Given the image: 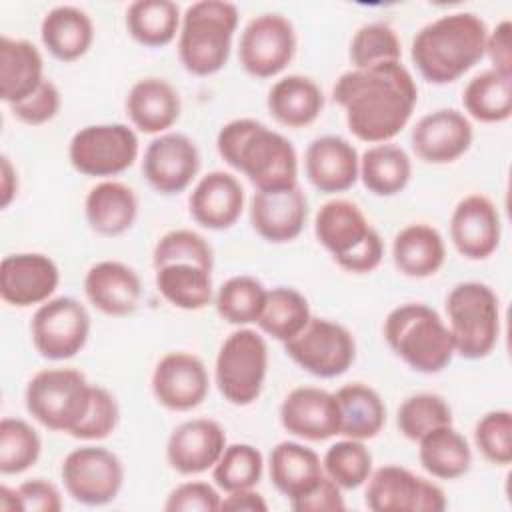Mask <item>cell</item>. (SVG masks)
Instances as JSON below:
<instances>
[{"label":"cell","mask_w":512,"mask_h":512,"mask_svg":"<svg viewBox=\"0 0 512 512\" xmlns=\"http://www.w3.org/2000/svg\"><path fill=\"white\" fill-rule=\"evenodd\" d=\"M474 442L488 462L508 466L512 462V412H486L474 426Z\"/></svg>","instance_id":"48"},{"label":"cell","mask_w":512,"mask_h":512,"mask_svg":"<svg viewBox=\"0 0 512 512\" xmlns=\"http://www.w3.org/2000/svg\"><path fill=\"white\" fill-rule=\"evenodd\" d=\"M332 96L358 140L382 144L408 124L418 102V88L402 62H386L340 74Z\"/></svg>","instance_id":"1"},{"label":"cell","mask_w":512,"mask_h":512,"mask_svg":"<svg viewBox=\"0 0 512 512\" xmlns=\"http://www.w3.org/2000/svg\"><path fill=\"white\" fill-rule=\"evenodd\" d=\"M266 106L272 118L282 126L304 128L320 116L324 108V94L312 78L288 74L272 84Z\"/></svg>","instance_id":"32"},{"label":"cell","mask_w":512,"mask_h":512,"mask_svg":"<svg viewBox=\"0 0 512 512\" xmlns=\"http://www.w3.org/2000/svg\"><path fill=\"white\" fill-rule=\"evenodd\" d=\"M60 104L62 100H60L58 86L50 78H46L34 94L24 98L22 102L12 104L10 110L20 122L30 126H40L50 122L58 114Z\"/></svg>","instance_id":"50"},{"label":"cell","mask_w":512,"mask_h":512,"mask_svg":"<svg viewBox=\"0 0 512 512\" xmlns=\"http://www.w3.org/2000/svg\"><path fill=\"white\" fill-rule=\"evenodd\" d=\"M0 510L4 512H20V502H18V494L16 488H8V486H0Z\"/></svg>","instance_id":"57"},{"label":"cell","mask_w":512,"mask_h":512,"mask_svg":"<svg viewBox=\"0 0 512 512\" xmlns=\"http://www.w3.org/2000/svg\"><path fill=\"white\" fill-rule=\"evenodd\" d=\"M222 496L208 482L178 484L166 498V512H216L220 510Z\"/></svg>","instance_id":"51"},{"label":"cell","mask_w":512,"mask_h":512,"mask_svg":"<svg viewBox=\"0 0 512 512\" xmlns=\"http://www.w3.org/2000/svg\"><path fill=\"white\" fill-rule=\"evenodd\" d=\"M500 214L484 194L464 196L450 216V240L468 260H486L500 244Z\"/></svg>","instance_id":"19"},{"label":"cell","mask_w":512,"mask_h":512,"mask_svg":"<svg viewBox=\"0 0 512 512\" xmlns=\"http://www.w3.org/2000/svg\"><path fill=\"white\" fill-rule=\"evenodd\" d=\"M208 388L206 366L190 352L164 354L152 372V394L168 410L188 412L200 406Z\"/></svg>","instance_id":"18"},{"label":"cell","mask_w":512,"mask_h":512,"mask_svg":"<svg viewBox=\"0 0 512 512\" xmlns=\"http://www.w3.org/2000/svg\"><path fill=\"white\" fill-rule=\"evenodd\" d=\"M2 170H0V206L8 208L10 202L14 200V196L18 194V174L16 168L12 166L10 158L4 154L0 158Z\"/></svg>","instance_id":"56"},{"label":"cell","mask_w":512,"mask_h":512,"mask_svg":"<svg viewBox=\"0 0 512 512\" xmlns=\"http://www.w3.org/2000/svg\"><path fill=\"white\" fill-rule=\"evenodd\" d=\"M446 314L456 354L480 360L494 350L500 336V302L488 284H456L446 296Z\"/></svg>","instance_id":"7"},{"label":"cell","mask_w":512,"mask_h":512,"mask_svg":"<svg viewBox=\"0 0 512 512\" xmlns=\"http://www.w3.org/2000/svg\"><path fill=\"white\" fill-rule=\"evenodd\" d=\"M510 20H502L496 24L492 32L486 36V52L494 64V70L502 74H512V48H510Z\"/></svg>","instance_id":"54"},{"label":"cell","mask_w":512,"mask_h":512,"mask_svg":"<svg viewBox=\"0 0 512 512\" xmlns=\"http://www.w3.org/2000/svg\"><path fill=\"white\" fill-rule=\"evenodd\" d=\"M20 512H60L62 510V496L60 490L44 480V478H32L22 482L16 488Z\"/></svg>","instance_id":"52"},{"label":"cell","mask_w":512,"mask_h":512,"mask_svg":"<svg viewBox=\"0 0 512 512\" xmlns=\"http://www.w3.org/2000/svg\"><path fill=\"white\" fill-rule=\"evenodd\" d=\"M84 214L96 234L120 236L132 228L138 216V198L124 182L104 180L86 194Z\"/></svg>","instance_id":"30"},{"label":"cell","mask_w":512,"mask_h":512,"mask_svg":"<svg viewBox=\"0 0 512 512\" xmlns=\"http://www.w3.org/2000/svg\"><path fill=\"white\" fill-rule=\"evenodd\" d=\"M290 508L294 512H342L346 504L342 488L324 474L310 492L290 500Z\"/></svg>","instance_id":"53"},{"label":"cell","mask_w":512,"mask_h":512,"mask_svg":"<svg viewBox=\"0 0 512 512\" xmlns=\"http://www.w3.org/2000/svg\"><path fill=\"white\" fill-rule=\"evenodd\" d=\"M180 8L172 0H136L126 10L128 34L142 46L160 48L180 32Z\"/></svg>","instance_id":"39"},{"label":"cell","mask_w":512,"mask_h":512,"mask_svg":"<svg viewBox=\"0 0 512 512\" xmlns=\"http://www.w3.org/2000/svg\"><path fill=\"white\" fill-rule=\"evenodd\" d=\"M266 372V340L252 328L230 332L218 350L214 366L220 394L234 406H248L262 394Z\"/></svg>","instance_id":"9"},{"label":"cell","mask_w":512,"mask_h":512,"mask_svg":"<svg viewBox=\"0 0 512 512\" xmlns=\"http://www.w3.org/2000/svg\"><path fill=\"white\" fill-rule=\"evenodd\" d=\"M488 28L474 12H450L422 26L410 58L430 84H450L464 76L486 54Z\"/></svg>","instance_id":"3"},{"label":"cell","mask_w":512,"mask_h":512,"mask_svg":"<svg viewBox=\"0 0 512 512\" xmlns=\"http://www.w3.org/2000/svg\"><path fill=\"white\" fill-rule=\"evenodd\" d=\"M268 290L264 284L248 274L228 278L216 292V312L222 320L234 326L258 322Z\"/></svg>","instance_id":"41"},{"label":"cell","mask_w":512,"mask_h":512,"mask_svg":"<svg viewBox=\"0 0 512 512\" xmlns=\"http://www.w3.org/2000/svg\"><path fill=\"white\" fill-rule=\"evenodd\" d=\"M464 110L478 122L496 124L512 116V74L494 68L476 74L462 92Z\"/></svg>","instance_id":"38"},{"label":"cell","mask_w":512,"mask_h":512,"mask_svg":"<svg viewBox=\"0 0 512 512\" xmlns=\"http://www.w3.org/2000/svg\"><path fill=\"white\" fill-rule=\"evenodd\" d=\"M40 38L46 50L60 62L82 58L94 42V24L78 6H56L46 12L40 24Z\"/></svg>","instance_id":"31"},{"label":"cell","mask_w":512,"mask_h":512,"mask_svg":"<svg viewBox=\"0 0 512 512\" xmlns=\"http://www.w3.org/2000/svg\"><path fill=\"white\" fill-rule=\"evenodd\" d=\"M226 446V432L216 420L192 418L172 430L166 460L180 474H200L218 462Z\"/></svg>","instance_id":"23"},{"label":"cell","mask_w":512,"mask_h":512,"mask_svg":"<svg viewBox=\"0 0 512 512\" xmlns=\"http://www.w3.org/2000/svg\"><path fill=\"white\" fill-rule=\"evenodd\" d=\"M402 46L396 32L382 22H370L356 30L350 42L354 68H370L386 62H400Z\"/></svg>","instance_id":"46"},{"label":"cell","mask_w":512,"mask_h":512,"mask_svg":"<svg viewBox=\"0 0 512 512\" xmlns=\"http://www.w3.org/2000/svg\"><path fill=\"white\" fill-rule=\"evenodd\" d=\"M412 176V162L404 148L382 142L370 146L360 158L358 178L376 196H394L402 192Z\"/></svg>","instance_id":"36"},{"label":"cell","mask_w":512,"mask_h":512,"mask_svg":"<svg viewBox=\"0 0 512 512\" xmlns=\"http://www.w3.org/2000/svg\"><path fill=\"white\" fill-rule=\"evenodd\" d=\"M88 302L108 316H128L138 308L142 284L134 268L118 260H102L84 276Z\"/></svg>","instance_id":"26"},{"label":"cell","mask_w":512,"mask_h":512,"mask_svg":"<svg viewBox=\"0 0 512 512\" xmlns=\"http://www.w3.org/2000/svg\"><path fill=\"white\" fill-rule=\"evenodd\" d=\"M472 136V124L462 112L440 108L414 124L410 142L420 160L428 164H450L468 152Z\"/></svg>","instance_id":"21"},{"label":"cell","mask_w":512,"mask_h":512,"mask_svg":"<svg viewBox=\"0 0 512 512\" xmlns=\"http://www.w3.org/2000/svg\"><path fill=\"white\" fill-rule=\"evenodd\" d=\"M60 476L66 492L84 506L112 502L124 484L122 460L102 446L74 448L62 462Z\"/></svg>","instance_id":"13"},{"label":"cell","mask_w":512,"mask_h":512,"mask_svg":"<svg viewBox=\"0 0 512 512\" xmlns=\"http://www.w3.org/2000/svg\"><path fill=\"white\" fill-rule=\"evenodd\" d=\"M392 260L404 276L428 278L436 274L446 260L444 238L434 226L422 222L408 224L394 236Z\"/></svg>","instance_id":"33"},{"label":"cell","mask_w":512,"mask_h":512,"mask_svg":"<svg viewBox=\"0 0 512 512\" xmlns=\"http://www.w3.org/2000/svg\"><path fill=\"white\" fill-rule=\"evenodd\" d=\"M310 304L302 292L290 286H276L268 290L258 326L264 334L278 342H288L310 322Z\"/></svg>","instance_id":"40"},{"label":"cell","mask_w":512,"mask_h":512,"mask_svg":"<svg viewBox=\"0 0 512 512\" xmlns=\"http://www.w3.org/2000/svg\"><path fill=\"white\" fill-rule=\"evenodd\" d=\"M36 352L48 360L76 356L90 336V314L72 296H56L40 304L30 322Z\"/></svg>","instance_id":"12"},{"label":"cell","mask_w":512,"mask_h":512,"mask_svg":"<svg viewBox=\"0 0 512 512\" xmlns=\"http://www.w3.org/2000/svg\"><path fill=\"white\" fill-rule=\"evenodd\" d=\"M296 54V32L292 22L274 12L252 18L240 36L238 60L254 78L280 74Z\"/></svg>","instance_id":"15"},{"label":"cell","mask_w":512,"mask_h":512,"mask_svg":"<svg viewBox=\"0 0 512 512\" xmlns=\"http://www.w3.org/2000/svg\"><path fill=\"white\" fill-rule=\"evenodd\" d=\"M42 440L38 432L20 418H2L0 422V472L20 474L40 458Z\"/></svg>","instance_id":"45"},{"label":"cell","mask_w":512,"mask_h":512,"mask_svg":"<svg viewBox=\"0 0 512 512\" xmlns=\"http://www.w3.org/2000/svg\"><path fill=\"white\" fill-rule=\"evenodd\" d=\"M58 282V266L46 254L18 252L2 258L0 296L10 306L28 308L44 304L58 288Z\"/></svg>","instance_id":"17"},{"label":"cell","mask_w":512,"mask_h":512,"mask_svg":"<svg viewBox=\"0 0 512 512\" xmlns=\"http://www.w3.org/2000/svg\"><path fill=\"white\" fill-rule=\"evenodd\" d=\"M216 148L222 160L242 172L256 190H282L298 184V156L292 142L254 118L226 122Z\"/></svg>","instance_id":"2"},{"label":"cell","mask_w":512,"mask_h":512,"mask_svg":"<svg viewBox=\"0 0 512 512\" xmlns=\"http://www.w3.org/2000/svg\"><path fill=\"white\" fill-rule=\"evenodd\" d=\"M200 168V154L192 138L182 132H164L144 150L142 174L164 196L184 192Z\"/></svg>","instance_id":"16"},{"label":"cell","mask_w":512,"mask_h":512,"mask_svg":"<svg viewBox=\"0 0 512 512\" xmlns=\"http://www.w3.org/2000/svg\"><path fill=\"white\" fill-rule=\"evenodd\" d=\"M422 468L440 480H456L470 470L472 450L468 440L452 426H438L418 440Z\"/></svg>","instance_id":"34"},{"label":"cell","mask_w":512,"mask_h":512,"mask_svg":"<svg viewBox=\"0 0 512 512\" xmlns=\"http://www.w3.org/2000/svg\"><path fill=\"white\" fill-rule=\"evenodd\" d=\"M322 468L324 474L342 490H354L366 484L372 474V454L362 440L344 438L326 450Z\"/></svg>","instance_id":"43"},{"label":"cell","mask_w":512,"mask_h":512,"mask_svg":"<svg viewBox=\"0 0 512 512\" xmlns=\"http://www.w3.org/2000/svg\"><path fill=\"white\" fill-rule=\"evenodd\" d=\"M364 502L372 512H442L444 490L412 470L386 464L366 480Z\"/></svg>","instance_id":"14"},{"label":"cell","mask_w":512,"mask_h":512,"mask_svg":"<svg viewBox=\"0 0 512 512\" xmlns=\"http://www.w3.org/2000/svg\"><path fill=\"white\" fill-rule=\"evenodd\" d=\"M384 340L398 358L422 374L442 372L456 354L448 326L422 302L392 308L384 320Z\"/></svg>","instance_id":"4"},{"label":"cell","mask_w":512,"mask_h":512,"mask_svg":"<svg viewBox=\"0 0 512 512\" xmlns=\"http://www.w3.org/2000/svg\"><path fill=\"white\" fill-rule=\"evenodd\" d=\"M264 458L252 444L236 442L228 444L212 466V478L224 492H236L254 488L262 478Z\"/></svg>","instance_id":"42"},{"label":"cell","mask_w":512,"mask_h":512,"mask_svg":"<svg viewBox=\"0 0 512 512\" xmlns=\"http://www.w3.org/2000/svg\"><path fill=\"white\" fill-rule=\"evenodd\" d=\"M304 170L308 182L316 190L326 194L344 192L358 180L360 156L346 138L326 134L308 144L304 154Z\"/></svg>","instance_id":"24"},{"label":"cell","mask_w":512,"mask_h":512,"mask_svg":"<svg viewBox=\"0 0 512 512\" xmlns=\"http://www.w3.org/2000/svg\"><path fill=\"white\" fill-rule=\"evenodd\" d=\"M188 208L202 228L226 230L236 224L244 210V188L234 174L212 170L196 182Z\"/></svg>","instance_id":"25"},{"label":"cell","mask_w":512,"mask_h":512,"mask_svg":"<svg viewBox=\"0 0 512 512\" xmlns=\"http://www.w3.org/2000/svg\"><path fill=\"white\" fill-rule=\"evenodd\" d=\"M314 232L318 242L346 272L366 274L382 262L384 242L380 234L350 200L334 198L322 204L314 218Z\"/></svg>","instance_id":"6"},{"label":"cell","mask_w":512,"mask_h":512,"mask_svg":"<svg viewBox=\"0 0 512 512\" xmlns=\"http://www.w3.org/2000/svg\"><path fill=\"white\" fill-rule=\"evenodd\" d=\"M308 216V200L302 188L256 190L250 200V224L256 234L272 244H284L300 236Z\"/></svg>","instance_id":"22"},{"label":"cell","mask_w":512,"mask_h":512,"mask_svg":"<svg viewBox=\"0 0 512 512\" xmlns=\"http://www.w3.org/2000/svg\"><path fill=\"white\" fill-rule=\"evenodd\" d=\"M238 26V8L224 0H200L186 8L178 32V58L194 76L224 68Z\"/></svg>","instance_id":"5"},{"label":"cell","mask_w":512,"mask_h":512,"mask_svg":"<svg viewBox=\"0 0 512 512\" xmlns=\"http://www.w3.org/2000/svg\"><path fill=\"white\" fill-rule=\"evenodd\" d=\"M154 268H160L170 262H192L212 270L214 252L208 240L188 228H176L166 232L154 246L152 252Z\"/></svg>","instance_id":"47"},{"label":"cell","mask_w":512,"mask_h":512,"mask_svg":"<svg viewBox=\"0 0 512 512\" xmlns=\"http://www.w3.org/2000/svg\"><path fill=\"white\" fill-rule=\"evenodd\" d=\"M268 474L274 488L290 502L310 492L324 476V468L320 456L312 448L284 440L270 452Z\"/></svg>","instance_id":"29"},{"label":"cell","mask_w":512,"mask_h":512,"mask_svg":"<svg viewBox=\"0 0 512 512\" xmlns=\"http://www.w3.org/2000/svg\"><path fill=\"white\" fill-rule=\"evenodd\" d=\"M396 424L404 438L418 442L430 430L452 424V410L440 394L418 392L400 404Z\"/></svg>","instance_id":"44"},{"label":"cell","mask_w":512,"mask_h":512,"mask_svg":"<svg viewBox=\"0 0 512 512\" xmlns=\"http://www.w3.org/2000/svg\"><path fill=\"white\" fill-rule=\"evenodd\" d=\"M46 80L40 50L24 40L0 36V98L12 106L38 90Z\"/></svg>","instance_id":"28"},{"label":"cell","mask_w":512,"mask_h":512,"mask_svg":"<svg viewBox=\"0 0 512 512\" xmlns=\"http://www.w3.org/2000/svg\"><path fill=\"white\" fill-rule=\"evenodd\" d=\"M126 114L144 134H164L180 118V96L164 78L148 76L132 84L126 96Z\"/></svg>","instance_id":"27"},{"label":"cell","mask_w":512,"mask_h":512,"mask_svg":"<svg viewBox=\"0 0 512 512\" xmlns=\"http://www.w3.org/2000/svg\"><path fill=\"white\" fill-rule=\"evenodd\" d=\"M138 158L136 132L120 122L80 128L68 144L72 168L84 176L108 178L128 170Z\"/></svg>","instance_id":"10"},{"label":"cell","mask_w":512,"mask_h":512,"mask_svg":"<svg viewBox=\"0 0 512 512\" xmlns=\"http://www.w3.org/2000/svg\"><path fill=\"white\" fill-rule=\"evenodd\" d=\"M280 422L292 436L322 442L340 434V406L336 394L300 386L286 394L280 404Z\"/></svg>","instance_id":"20"},{"label":"cell","mask_w":512,"mask_h":512,"mask_svg":"<svg viewBox=\"0 0 512 512\" xmlns=\"http://www.w3.org/2000/svg\"><path fill=\"white\" fill-rule=\"evenodd\" d=\"M284 352L308 374L336 378L352 366L356 342L346 326L312 316L302 332L284 342Z\"/></svg>","instance_id":"11"},{"label":"cell","mask_w":512,"mask_h":512,"mask_svg":"<svg viewBox=\"0 0 512 512\" xmlns=\"http://www.w3.org/2000/svg\"><path fill=\"white\" fill-rule=\"evenodd\" d=\"M156 270V288L180 310H202L212 300V270L192 262H170Z\"/></svg>","instance_id":"37"},{"label":"cell","mask_w":512,"mask_h":512,"mask_svg":"<svg viewBox=\"0 0 512 512\" xmlns=\"http://www.w3.org/2000/svg\"><path fill=\"white\" fill-rule=\"evenodd\" d=\"M220 510H232V512H266L268 504L262 494H258L254 488L226 492L222 498Z\"/></svg>","instance_id":"55"},{"label":"cell","mask_w":512,"mask_h":512,"mask_svg":"<svg viewBox=\"0 0 512 512\" xmlns=\"http://www.w3.org/2000/svg\"><path fill=\"white\" fill-rule=\"evenodd\" d=\"M336 394L340 406V434L354 440L378 436L386 422V406L380 394L360 382L342 386Z\"/></svg>","instance_id":"35"},{"label":"cell","mask_w":512,"mask_h":512,"mask_svg":"<svg viewBox=\"0 0 512 512\" xmlns=\"http://www.w3.org/2000/svg\"><path fill=\"white\" fill-rule=\"evenodd\" d=\"M118 418L120 410L112 392H108L104 386L92 384L90 408L84 420L70 432V436L78 440H102L116 430Z\"/></svg>","instance_id":"49"},{"label":"cell","mask_w":512,"mask_h":512,"mask_svg":"<svg viewBox=\"0 0 512 512\" xmlns=\"http://www.w3.org/2000/svg\"><path fill=\"white\" fill-rule=\"evenodd\" d=\"M90 390L86 376L74 368H46L34 374L26 386V410L44 428L54 432H72L90 408Z\"/></svg>","instance_id":"8"}]
</instances>
